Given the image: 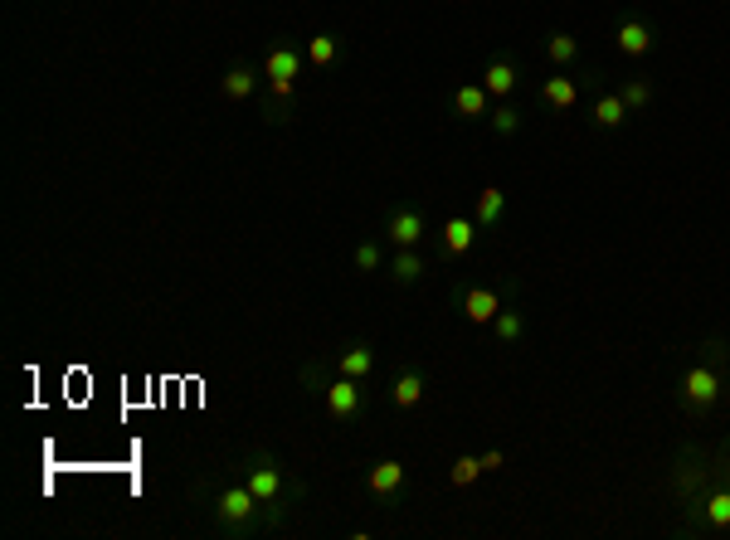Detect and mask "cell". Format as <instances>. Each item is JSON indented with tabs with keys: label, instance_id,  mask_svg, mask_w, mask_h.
Segmentation results:
<instances>
[{
	"label": "cell",
	"instance_id": "7a4b0ae2",
	"mask_svg": "<svg viewBox=\"0 0 730 540\" xmlns=\"http://www.w3.org/2000/svg\"><path fill=\"white\" fill-rule=\"evenodd\" d=\"M239 477L249 482V492H254L258 502L268 506L278 521H283V516H288L297 502H302V482H297V477H292V472L283 468V463H278L268 448H254V453L244 458Z\"/></svg>",
	"mask_w": 730,
	"mask_h": 540
},
{
	"label": "cell",
	"instance_id": "7402d4cb",
	"mask_svg": "<svg viewBox=\"0 0 730 540\" xmlns=\"http://www.w3.org/2000/svg\"><path fill=\"white\" fill-rule=\"evenodd\" d=\"M336 54H341V39L327 35V30L307 39V64H312V69H331V64H336Z\"/></svg>",
	"mask_w": 730,
	"mask_h": 540
},
{
	"label": "cell",
	"instance_id": "9a60e30c",
	"mask_svg": "<svg viewBox=\"0 0 730 540\" xmlns=\"http://www.w3.org/2000/svg\"><path fill=\"white\" fill-rule=\"evenodd\" d=\"M258 83H263V73L254 64H234V69L219 78V93H224V103H244V98H254Z\"/></svg>",
	"mask_w": 730,
	"mask_h": 540
},
{
	"label": "cell",
	"instance_id": "9c48e42d",
	"mask_svg": "<svg viewBox=\"0 0 730 540\" xmlns=\"http://www.w3.org/2000/svg\"><path fill=\"white\" fill-rule=\"evenodd\" d=\"M614 44H619V54H628V59H648V54L657 49L653 20H643V15H628V20H619Z\"/></svg>",
	"mask_w": 730,
	"mask_h": 540
},
{
	"label": "cell",
	"instance_id": "277c9868",
	"mask_svg": "<svg viewBox=\"0 0 730 540\" xmlns=\"http://www.w3.org/2000/svg\"><path fill=\"white\" fill-rule=\"evenodd\" d=\"M706 482H711V458H706V448L682 443V448H677V468H672V492H677V502H687V516L701 506Z\"/></svg>",
	"mask_w": 730,
	"mask_h": 540
},
{
	"label": "cell",
	"instance_id": "5b68a950",
	"mask_svg": "<svg viewBox=\"0 0 730 540\" xmlns=\"http://www.w3.org/2000/svg\"><path fill=\"white\" fill-rule=\"evenodd\" d=\"M322 404H327V414L336 419V424H351V419H361V409H365V390H361V380H351V375H331L327 380V390H322Z\"/></svg>",
	"mask_w": 730,
	"mask_h": 540
},
{
	"label": "cell",
	"instance_id": "ba28073f",
	"mask_svg": "<svg viewBox=\"0 0 730 540\" xmlns=\"http://www.w3.org/2000/svg\"><path fill=\"white\" fill-rule=\"evenodd\" d=\"M424 234H429V219H424V210H414V205H400V210H390V219H385V239L395 249H419Z\"/></svg>",
	"mask_w": 730,
	"mask_h": 540
},
{
	"label": "cell",
	"instance_id": "30bf717a",
	"mask_svg": "<svg viewBox=\"0 0 730 540\" xmlns=\"http://www.w3.org/2000/svg\"><path fill=\"white\" fill-rule=\"evenodd\" d=\"M477 234H482V224L468 215H453V219H443V234H438V244H443V258L453 263V258H468L477 244Z\"/></svg>",
	"mask_w": 730,
	"mask_h": 540
},
{
	"label": "cell",
	"instance_id": "8992f818",
	"mask_svg": "<svg viewBox=\"0 0 730 540\" xmlns=\"http://www.w3.org/2000/svg\"><path fill=\"white\" fill-rule=\"evenodd\" d=\"M453 307L468 317L473 326H487L507 302H502V292L497 288H477V283H463V288H453Z\"/></svg>",
	"mask_w": 730,
	"mask_h": 540
},
{
	"label": "cell",
	"instance_id": "2e32d148",
	"mask_svg": "<svg viewBox=\"0 0 730 540\" xmlns=\"http://www.w3.org/2000/svg\"><path fill=\"white\" fill-rule=\"evenodd\" d=\"M365 487H370V497H380V502L395 497V492L404 487V463L400 458H380L375 468L365 472Z\"/></svg>",
	"mask_w": 730,
	"mask_h": 540
},
{
	"label": "cell",
	"instance_id": "d4e9b609",
	"mask_svg": "<svg viewBox=\"0 0 730 540\" xmlns=\"http://www.w3.org/2000/svg\"><path fill=\"white\" fill-rule=\"evenodd\" d=\"M487 122H492L497 137H516V132H521V112L511 108V103H497V108L487 112Z\"/></svg>",
	"mask_w": 730,
	"mask_h": 540
},
{
	"label": "cell",
	"instance_id": "5bb4252c",
	"mask_svg": "<svg viewBox=\"0 0 730 540\" xmlns=\"http://www.w3.org/2000/svg\"><path fill=\"white\" fill-rule=\"evenodd\" d=\"M584 78H589V73H584ZM584 78H575V73H555V78H546V83H541V103H546L550 112H570L580 103Z\"/></svg>",
	"mask_w": 730,
	"mask_h": 540
},
{
	"label": "cell",
	"instance_id": "3957f363",
	"mask_svg": "<svg viewBox=\"0 0 730 540\" xmlns=\"http://www.w3.org/2000/svg\"><path fill=\"white\" fill-rule=\"evenodd\" d=\"M215 526L224 531V536H239V540H249V536H263V531H273V526H283L268 506L258 502L254 492H249V482L239 477V482H224L219 487V497H215Z\"/></svg>",
	"mask_w": 730,
	"mask_h": 540
},
{
	"label": "cell",
	"instance_id": "52a82bcc",
	"mask_svg": "<svg viewBox=\"0 0 730 540\" xmlns=\"http://www.w3.org/2000/svg\"><path fill=\"white\" fill-rule=\"evenodd\" d=\"M297 73H302V49H297V44H273L268 59H263V78H268V88H273V93H292Z\"/></svg>",
	"mask_w": 730,
	"mask_h": 540
},
{
	"label": "cell",
	"instance_id": "484cf974",
	"mask_svg": "<svg viewBox=\"0 0 730 540\" xmlns=\"http://www.w3.org/2000/svg\"><path fill=\"white\" fill-rule=\"evenodd\" d=\"M477 477H482V458H473V453H463V458L448 468V482H453V487H473Z\"/></svg>",
	"mask_w": 730,
	"mask_h": 540
},
{
	"label": "cell",
	"instance_id": "4fadbf2b",
	"mask_svg": "<svg viewBox=\"0 0 730 540\" xmlns=\"http://www.w3.org/2000/svg\"><path fill=\"white\" fill-rule=\"evenodd\" d=\"M429 395V375L419 365H404L400 375L390 380V404L395 409H419V399Z\"/></svg>",
	"mask_w": 730,
	"mask_h": 540
},
{
	"label": "cell",
	"instance_id": "6da1fadb",
	"mask_svg": "<svg viewBox=\"0 0 730 540\" xmlns=\"http://www.w3.org/2000/svg\"><path fill=\"white\" fill-rule=\"evenodd\" d=\"M726 375H730V341L726 336H706L696 346V356L687 360L682 380H677V404L692 419H706L726 399Z\"/></svg>",
	"mask_w": 730,
	"mask_h": 540
},
{
	"label": "cell",
	"instance_id": "4316f807",
	"mask_svg": "<svg viewBox=\"0 0 730 540\" xmlns=\"http://www.w3.org/2000/svg\"><path fill=\"white\" fill-rule=\"evenodd\" d=\"M380 268V244H356V273H375Z\"/></svg>",
	"mask_w": 730,
	"mask_h": 540
},
{
	"label": "cell",
	"instance_id": "44dd1931",
	"mask_svg": "<svg viewBox=\"0 0 730 540\" xmlns=\"http://www.w3.org/2000/svg\"><path fill=\"white\" fill-rule=\"evenodd\" d=\"M623 122H628V108H623L619 93H599V103H594V127H604V132H619Z\"/></svg>",
	"mask_w": 730,
	"mask_h": 540
},
{
	"label": "cell",
	"instance_id": "83f0119b",
	"mask_svg": "<svg viewBox=\"0 0 730 540\" xmlns=\"http://www.w3.org/2000/svg\"><path fill=\"white\" fill-rule=\"evenodd\" d=\"M507 468V458H502V448H492V453H482V472H497Z\"/></svg>",
	"mask_w": 730,
	"mask_h": 540
},
{
	"label": "cell",
	"instance_id": "cb8c5ba5",
	"mask_svg": "<svg viewBox=\"0 0 730 540\" xmlns=\"http://www.w3.org/2000/svg\"><path fill=\"white\" fill-rule=\"evenodd\" d=\"M619 98H623V108L628 112H643L648 103H653V83H648V78H623Z\"/></svg>",
	"mask_w": 730,
	"mask_h": 540
},
{
	"label": "cell",
	"instance_id": "8fae6325",
	"mask_svg": "<svg viewBox=\"0 0 730 540\" xmlns=\"http://www.w3.org/2000/svg\"><path fill=\"white\" fill-rule=\"evenodd\" d=\"M482 88H487V93H492L497 103H507L511 93L521 88V64H516L511 54H497V59H492V64L482 69Z\"/></svg>",
	"mask_w": 730,
	"mask_h": 540
},
{
	"label": "cell",
	"instance_id": "7c38bea8",
	"mask_svg": "<svg viewBox=\"0 0 730 540\" xmlns=\"http://www.w3.org/2000/svg\"><path fill=\"white\" fill-rule=\"evenodd\" d=\"M448 112H453L458 122H477V117L492 112V93H487L482 83H458V88L448 93Z\"/></svg>",
	"mask_w": 730,
	"mask_h": 540
},
{
	"label": "cell",
	"instance_id": "603a6c76",
	"mask_svg": "<svg viewBox=\"0 0 730 540\" xmlns=\"http://www.w3.org/2000/svg\"><path fill=\"white\" fill-rule=\"evenodd\" d=\"M492 326H497V341H502V346H516V341L526 336V317H521V307H502V312L492 317Z\"/></svg>",
	"mask_w": 730,
	"mask_h": 540
},
{
	"label": "cell",
	"instance_id": "e0dca14e",
	"mask_svg": "<svg viewBox=\"0 0 730 540\" xmlns=\"http://www.w3.org/2000/svg\"><path fill=\"white\" fill-rule=\"evenodd\" d=\"M341 375H351V380H370V370H375V351H370V341H351V346H341L336 360H331Z\"/></svg>",
	"mask_w": 730,
	"mask_h": 540
},
{
	"label": "cell",
	"instance_id": "ac0fdd59",
	"mask_svg": "<svg viewBox=\"0 0 730 540\" xmlns=\"http://www.w3.org/2000/svg\"><path fill=\"white\" fill-rule=\"evenodd\" d=\"M424 273H429L424 253H419V249H395V258H390V278H395L400 288H414V283H424Z\"/></svg>",
	"mask_w": 730,
	"mask_h": 540
},
{
	"label": "cell",
	"instance_id": "d6986e66",
	"mask_svg": "<svg viewBox=\"0 0 730 540\" xmlns=\"http://www.w3.org/2000/svg\"><path fill=\"white\" fill-rule=\"evenodd\" d=\"M502 215H507V190H497V185L477 190V210H473L477 224H482V229H497V224H502Z\"/></svg>",
	"mask_w": 730,
	"mask_h": 540
},
{
	"label": "cell",
	"instance_id": "ffe728a7",
	"mask_svg": "<svg viewBox=\"0 0 730 540\" xmlns=\"http://www.w3.org/2000/svg\"><path fill=\"white\" fill-rule=\"evenodd\" d=\"M546 59L555 69H575V59H580V39L565 35V30H550L546 35Z\"/></svg>",
	"mask_w": 730,
	"mask_h": 540
}]
</instances>
